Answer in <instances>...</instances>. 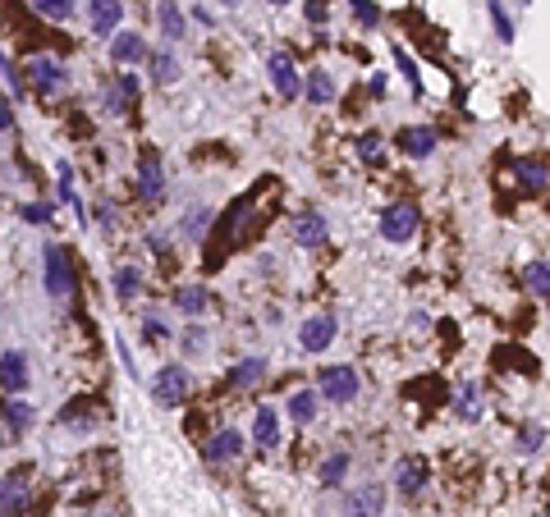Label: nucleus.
I'll return each mask as SVG.
<instances>
[{"label": "nucleus", "instance_id": "31", "mask_svg": "<svg viewBox=\"0 0 550 517\" xmlns=\"http://www.w3.org/2000/svg\"><path fill=\"white\" fill-rule=\"evenodd\" d=\"M147 65H152V79H156L161 88H165V83H179V60H175L170 51H161V56H152Z\"/></svg>", "mask_w": 550, "mask_h": 517}, {"label": "nucleus", "instance_id": "34", "mask_svg": "<svg viewBox=\"0 0 550 517\" xmlns=\"http://www.w3.org/2000/svg\"><path fill=\"white\" fill-rule=\"evenodd\" d=\"M477 398H481V394H477V385L468 380L463 394H459V417H463V421H477V417H481V403H477Z\"/></svg>", "mask_w": 550, "mask_h": 517}, {"label": "nucleus", "instance_id": "41", "mask_svg": "<svg viewBox=\"0 0 550 517\" xmlns=\"http://www.w3.org/2000/svg\"><path fill=\"white\" fill-rule=\"evenodd\" d=\"M15 129V111H10V101L0 97V133H10Z\"/></svg>", "mask_w": 550, "mask_h": 517}, {"label": "nucleus", "instance_id": "44", "mask_svg": "<svg viewBox=\"0 0 550 517\" xmlns=\"http://www.w3.org/2000/svg\"><path fill=\"white\" fill-rule=\"evenodd\" d=\"M5 444H10V439H5V421H0V448H5Z\"/></svg>", "mask_w": 550, "mask_h": 517}, {"label": "nucleus", "instance_id": "2", "mask_svg": "<svg viewBox=\"0 0 550 517\" xmlns=\"http://www.w3.org/2000/svg\"><path fill=\"white\" fill-rule=\"evenodd\" d=\"M24 83H28L37 97H56V92L69 88V69H65L60 60H51V56H33V60L24 65Z\"/></svg>", "mask_w": 550, "mask_h": 517}, {"label": "nucleus", "instance_id": "17", "mask_svg": "<svg viewBox=\"0 0 550 517\" xmlns=\"http://www.w3.org/2000/svg\"><path fill=\"white\" fill-rule=\"evenodd\" d=\"M436 142H440L436 129H399V138H395V147H399L404 156H413V161H427V156L436 152Z\"/></svg>", "mask_w": 550, "mask_h": 517}, {"label": "nucleus", "instance_id": "16", "mask_svg": "<svg viewBox=\"0 0 550 517\" xmlns=\"http://www.w3.org/2000/svg\"><path fill=\"white\" fill-rule=\"evenodd\" d=\"M299 343L308 353H326L335 343V316H308L303 330H299Z\"/></svg>", "mask_w": 550, "mask_h": 517}, {"label": "nucleus", "instance_id": "10", "mask_svg": "<svg viewBox=\"0 0 550 517\" xmlns=\"http://www.w3.org/2000/svg\"><path fill=\"white\" fill-rule=\"evenodd\" d=\"M202 458H206L211 467L238 462V458H243V435H238V430H229V426H225V430H216V435L202 444Z\"/></svg>", "mask_w": 550, "mask_h": 517}, {"label": "nucleus", "instance_id": "23", "mask_svg": "<svg viewBox=\"0 0 550 517\" xmlns=\"http://www.w3.org/2000/svg\"><path fill=\"white\" fill-rule=\"evenodd\" d=\"M266 380V357H243L234 371H229V385L234 389H252V385H261Z\"/></svg>", "mask_w": 550, "mask_h": 517}, {"label": "nucleus", "instance_id": "25", "mask_svg": "<svg viewBox=\"0 0 550 517\" xmlns=\"http://www.w3.org/2000/svg\"><path fill=\"white\" fill-rule=\"evenodd\" d=\"M317 407H322V394H312V389H299V394L290 398V417H294L299 426H308V421L317 417Z\"/></svg>", "mask_w": 550, "mask_h": 517}, {"label": "nucleus", "instance_id": "21", "mask_svg": "<svg viewBox=\"0 0 550 517\" xmlns=\"http://www.w3.org/2000/svg\"><path fill=\"white\" fill-rule=\"evenodd\" d=\"M0 421H5V430L24 435L33 426V403H24V394H10L5 403H0Z\"/></svg>", "mask_w": 550, "mask_h": 517}, {"label": "nucleus", "instance_id": "43", "mask_svg": "<svg viewBox=\"0 0 550 517\" xmlns=\"http://www.w3.org/2000/svg\"><path fill=\"white\" fill-rule=\"evenodd\" d=\"M367 92H372V97H381V92H386V74H376V79L367 83Z\"/></svg>", "mask_w": 550, "mask_h": 517}, {"label": "nucleus", "instance_id": "1", "mask_svg": "<svg viewBox=\"0 0 550 517\" xmlns=\"http://www.w3.org/2000/svg\"><path fill=\"white\" fill-rule=\"evenodd\" d=\"M47 261H42V275H47V293L56 298V302H74V293H79V275H74V257L65 252V248H47L42 252Z\"/></svg>", "mask_w": 550, "mask_h": 517}, {"label": "nucleus", "instance_id": "9", "mask_svg": "<svg viewBox=\"0 0 550 517\" xmlns=\"http://www.w3.org/2000/svg\"><path fill=\"white\" fill-rule=\"evenodd\" d=\"M28 503H33V485H28L24 471H5V476H0V512L15 517V512H24Z\"/></svg>", "mask_w": 550, "mask_h": 517}, {"label": "nucleus", "instance_id": "28", "mask_svg": "<svg viewBox=\"0 0 550 517\" xmlns=\"http://www.w3.org/2000/svg\"><path fill=\"white\" fill-rule=\"evenodd\" d=\"M358 161L372 165V170L386 165V138H381V133H363V138H358Z\"/></svg>", "mask_w": 550, "mask_h": 517}, {"label": "nucleus", "instance_id": "38", "mask_svg": "<svg viewBox=\"0 0 550 517\" xmlns=\"http://www.w3.org/2000/svg\"><path fill=\"white\" fill-rule=\"evenodd\" d=\"M541 444H545V430H541V426H527V430L518 435V453H536Z\"/></svg>", "mask_w": 550, "mask_h": 517}, {"label": "nucleus", "instance_id": "11", "mask_svg": "<svg viewBox=\"0 0 550 517\" xmlns=\"http://www.w3.org/2000/svg\"><path fill=\"white\" fill-rule=\"evenodd\" d=\"M386 512V490L381 485H354L344 494V517H381Z\"/></svg>", "mask_w": 550, "mask_h": 517}, {"label": "nucleus", "instance_id": "32", "mask_svg": "<svg viewBox=\"0 0 550 517\" xmlns=\"http://www.w3.org/2000/svg\"><path fill=\"white\" fill-rule=\"evenodd\" d=\"M211 220H216V216H211V206H193V211L184 216V238H193V243H197V238L211 229Z\"/></svg>", "mask_w": 550, "mask_h": 517}, {"label": "nucleus", "instance_id": "15", "mask_svg": "<svg viewBox=\"0 0 550 517\" xmlns=\"http://www.w3.org/2000/svg\"><path fill=\"white\" fill-rule=\"evenodd\" d=\"M111 60H115L120 69H133V65L152 60V51H147V42H143L138 33H115V37H111Z\"/></svg>", "mask_w": 550, "mask_h": 517}, {"label": "nucleus", "instance_id": "6", "mask_svg": "<svg viewBox=\"0 0 550 517\" xmlns=\"http://www.w3.org/2000/svg\"><path fill=\"white\" fill-rule=\"evenodd\" d=\"M317 394H322V398H331V403H354V398H358V371H354L349 362L326 366V371H322Z\"/></svg>", "mask_w": 550, "mask_h": 517}, {"label": "nucleus", "instance_id": "4", "mask_svg": "<svg viewBox=\"0 0 550 517\" xmlns=\"http://www.w3.org/2000/svg\"><path fill=\"white\" fill-rule=\"evenodd\" d=\"M418 225H422V211H418L413 202H395V206H386V216H381V238H386V243H408V238L418 234Z\"/></svg>", "mask_w": 550, "mask_h": 517}, {"label": "nucleus", "instance_id": "5", "mask_svg": "<svg viewBox=\"0 0 550 517\" xmlns=\"http://www.w3.org/2000/svg\"><path fill=\"white\" fill-rule=\"evenodd\" d=\"M188 394H193V375L184 366H161V375L152 380V398L165 407H179Z\"/></svg>", "mask_w": 550, "mask_h": 517}, {"label": "nucleus", "instance_id": "35", "mask_svg": "<svg viewBox=\"0 0 550 517\" xmlns=\"http://www.w3.org/2000/svg\"><path fill=\"white\" fill-rule=\"evenodd\" d=\"M491 24H495V37L509 47V42H513V19L504 15V5H500V0H491Z\"/></svg>", "mask_w": 550, "mask_h": 517}, {"label": "nucleus", "instance_id": "47", "mask_svg": "<svg viewBox=\"0 0 550 517\" xmlns=\"http://www.w3.org/2000/svg\"><path fill=\"white\" fill-rule=\"evenodd\" d=\"M88 517H106V512H88Z\"/></svg>", "mask_w": 550, "mask_h": 517}, {"label": "nucleus", "instance_id": "12", "mask_svg": "<svg viewBox=\"0 0 550 517\" xmlns=\"http://www.w3.org/2000/svg\"><path fill=\"white\" fill-rule=\"evenodd\" d=\"M133 101H138V74L124 69V74H115V83L101 92V106H106V115H124Z\"/></svg>", "mask_w": 550, "mask_h": 517}, {"label": "nucleus", "instance_id": "36", "mask_svg": "<svg viewBox=\"0 0 550 517\" xmlns=\"http://www.w3.org/2000/svg\"><path fill=\"white\" fill-rule=\"evenodd\" d=\"M349 10H354V19H358L363 28H376V24H381V10L372 5V0H349Z\"/></svg>", "mask_w": 550, "mask_h": 517}, {"label": "nucleus", "instance_id": "45", "mask_svg": "<svg viewBox=\"0 0 550 517\" xmlns=\"http://www.w3.org/2000/svg\"><path fill=\"white\" fill-rule=\"evenodd\" d=\"M270 5H290V0H270Z\"/></svg>", "mask_w": 550, "mask_h": 517}, {"label": "nucleus", "instance_id": "27", "mask_svg": "<svg viewBox=\"0 0 550 517\" xmlns=\"http://www.w3.org/2000/svg\"><path fill=\"white\" fill-rule=\"evenodd\" d=\"M156 24H161V33H165L170 42H179V37H184V15H179V5H175V0H161Z\"/></svg>", "mask_w": 550, "mask_h": 517}, {"label": "nucleus", "instance_id": "3", "mask_svg": "<svg viewBox=\"0 0 550 517\" xmlns=\"http://www.w3.org/2000/svg\"><path fill=\"white\" fill-rule=\"evenodd\" d=\"M266 74H270V88H275V97H280V101H299L303 97V79H299L290 51H275L266 60Z\"/></svg>", "mask_w": 550, "mask_h": 517}, {"label": "nucleus", "instance_id": "40", "mask_svg": "<svg viewBox=\"0 0 550 517\" xmlns=\"http://www.w3.org/2000/svg\"><path fill=\"white\" fill-rule=\"evenodd\" d=\"M184 348H188V353H202V348H206V330H202V325H188V334H184Z\"/></svg>", "mask_w": 550, "mask_h": 517}, {"label": "nucleus", "instance_id": "37", "mask_svg": "<svg viewBox=\"0 0 550 517\" xmlns=\"http://www.w3.org/2000/svg\"><path fill=\"white\" fill-rule=\"evenodd\" d=\"M56 211L47 206V202H28V206H19V220H28V225H47Z\"/></svg>", "mask_w": 550, "mask_h": 517}, {"label": "nucleus", "instance_id": "18", "mask_svg": "<svg viewBox=\"0 0 550 517\" xmlns=\"http://www.w3.org/2000/svg\"><path fill=\"white\" fill-rule=\"evenodd\" d=\"M252 439H257L261 453L280 448V417H275V407H257V417H252Z\"/></svg>", "mask_w": 550, "mask_h": 517}, {"label": "nucleus", "instance_id": "29", "mask_svg": "<svg viewBox=\"0 0 550 517\" xmlns=\"http://www.w3.org/2000/svg\"><path fill=\"white\" fill-rule=\"evenodd\" d=\"M115 293H120L124 302L138 298V293H143V270H138V266H120V270H115Z\"/></svg>", "mask_w": 550, "mask_h": 517}, {"label": "nucleus", "instance_id": "19", "mask_svg": "<svg viewBox=\"0 0 550 517\" xmlns=\"http://www.w3.org/2000/svg\"><path fill=\"white\" fill-rule=\"evenodd\" d=\"M0 389H5V394H24L28 389V357L24 353L0 357Z\"/></svg>", "mask_w": 550, "mask_h": 517}, {"label": "nucleus", "instance_id": "14", "mask_svg": "<svg viewBox=\"0 0 550 517\" xmlns=\"http://www.w3.org/2000/svg\"><path fill=\"white\" fill-rule=\"evenodd\" d=\"M120 15H124V0H88V28L97 37H115Z\"/></svg>", "mask_w": 550, "mask_h": 517}, {"label": "nucleus", "instance_id": "42", "mask_svg": "<svg viewBox=\"0 0 550 517\" xmlns=\"http://www.w3.org/2000/svg\"><path fill=\"white\" fill-rule=\"evenodd\" d=\"M308 24H326V5L317 0V5H308Z\"/></svg>", "mask_w": 550, "mask_h": 517}, {"label": "nucleus", "instance_id": "13", "mask_svg": "<svg viewBox=\"0 0 550 517\" xmlns=\"http://www.w3.org/2000/svg\"><path fill=\"white\" fill-rule=\"evenodd\" d=\"M427 480H431V467H427L422 458H399V467H395V490H399L404 499H418V494L427 490Z\"/></svg>", "mask_w": 550, "mask_h": 517}, {"label": "nucleus", "instance_id": "7", "mask_svg": "<svg viewBox=\"0 0 550 517\" xmlns=\"http://www.w3.org/2000/svg\"><path fill=\"white\" fill-rule=\"evenodd\" d=\"M509 174H513V184H518V193H545L550 188V165H545V156H518L513 165H509Z\"/></svg>", "mask_w": 550, "mask_h": 517}, {"label": "nucleus", "instance_id": "20", "mask_svg": "<svg viewBox=\"0 0 550 517\" xmlns=\"http://www.w3.org/2000/svg\"><path fill=\"white\" fill-rule=\"evenodd\" d=\"M326 234H331V229H326V216H322V211H303V216L294 220V238H299L303 248H322Z\"/></svg>", "mask_w": 550, "mask_h": 517}, {"label": "nucleus", "instance_id": "39", "mask_svg": "<svg viewBox=\"0 0 550 517\" xmlns=\"http://www.w3.org/2000/svg\"><path fill=\"white\" fill-rule=\"evenodd\" d=\"M395 60H399V69H404V79L413 83V92H422V74H418V65L408 60V51H399V47H395Z\"/></svg>", "mask_w": 550, "mask_h": 517}, {"label": "nucleus", "instance_id": "33", "mask_svg": "<svg viewBox=\"0 0 550 517\" xmlns=\"http://www.w3.org/2000/svg\"><path fill=\"white\" fill-rule=\"evenodd\" d=\"M28 5H33L42 19H51V24H65V19L74 15V0H28Z\"/></svg>", "mask_w": 550, "mask_h": 517}, {"label": "nucleus", "instance_id": "22", "mask_svg": "<svg viewBox=\"0 0 550 517\" xmlns=\"http://www.w3.org/2000/svg\"><path fill=\"white\" fill-rule=\"evenodd\" d=\"M175 307H179L184 316H206V311H211V293H206L202 284H184V289L175 293Z\"/></svg>", "mask_w": 550, "mask_h": 517}, {"label": "nucleus", "instance_id": "30", "mask_svg": "<svg viewBox=\"0 0 550 517\" xmlns=\"http://www.w3.org/2000/svg\"><path fill=\"white\" fill-rule=\"evenodd\" d=\"M344 476H349V453H331V458L317 467V480H322V485H340Z\"/></svg>", "mask_w": 550, "mask_h": 517}, {"label": "nucleus", "instance_id": "8", "mask_svg": "<svg viewBox=\"0 0 550 517\" xmlns=\"http://www.w3.org/2000/svg\"><path fill=\"white\" fill-rule=\"evenodd\" d=\"M138 197L143 202H161L165 197V170H161L156 147H143V156H138Z\"/></svg>", "mask_w": 550, "mask_h": 517}, {"label": "nucleus", "instance_id": "26", "mask_svg": "<svg viewBox=\"0 0 550 517\" xmlns=\"http://www.w3.org/2000/svg\"><path fill=\"white\" fill-rule=\"evenodd\" d=\"M523 280H527V289H532L536 298H545V302H550V257L532 261V266L523 270Z\"/></svg>", "mask_w": 550, "mask_h": 517}, {"label": "nucleus", "instance_id": "24", "mask_svg": "<svg viewBox=\"0 0 550 517\" xmlns=\"http://www.w3.org/2000/svg\"><path fill=\"white\" fill-rule=\"evenodd\" d=\"M303 92L312 97V106H331V101H335V79H331L326 69H312L308 83H303Z\"/></svg>", "mask_w": 550, "mask_h": 517}, {"label": "nucleus", "instance_id": "46", "mask_svg": "<svg viewBox=\"0 0 550 517\" xmlns=\"http://www.w3.org/2000/svg\"><path fill=\"white\" fill-rule=\"evenodd\" d=\"M220 5H238V0H220Z\"/></svg>", "mask_w": 550, "mask_h": 517}]
</instances>
